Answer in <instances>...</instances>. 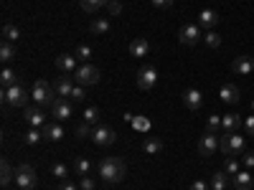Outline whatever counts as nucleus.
Wrapping results in <instances>:
<instances>
[{
    "instance_id": "nucleus-3",
    "label": "nucleus",
    "mask_w": 254,
    "mask_h": 190,
    "mask_svg": "<svg viewBox=\"0 0 254 190\" xmlns=\"http://www.w3.org/2000/svg\"><path fill=\"white\" fill-rule=\"evenodd\" d=\"M33 99H36L38 107H49V109H54V104L59 101V94H56V89L51 87L49 81L38 79V81L33 84Z\"/></svg>"
},
{
    "instance_id": "nucleus-11",
    "label": "nucleus",
    "mask_w": 254,
    "mask_h": 190,
    "mask_svg": "<svg viewBox=\"0 0 254 190\" xmlns=\"http://www.w3.org/2000/svg\"><path fill=\"white\" fill-rule=\"evenodd\" d=\"M23 119L28 127H36V130H44L46 124V114L41 107H23Z\"/></svg>"
},
{
    "instance_id": "nucleus-1",
    "label": "nucleus",
    "mask_w": 254,
    "mask_h": 190,
    "mask_svg": "<svg viewBox=\"0 0 254 190\" xmlns=\"http://www.w3.org/2000/svg\"><path fill=\"white\" fill-rule=\"evenodd\" d=\"M125 175H127V165H125L122 157L110 155V157H104V160L99 162V178H102L104 183H122Z\"/></svg>"
},
{
    "instance_id": "nucleus-25",
    "label": "nucleus",
    "mask_w": 254,
    "mask_h": 190,
    "mask_svg": "<svg viewBox=\"0 0 254 190\" xmlns=\"http://www.w3.org/2000/svg\"><path fill=\"white\" fill-rule=\"evenodd\" d=\"M107 3H110V0H79L81 10H87V13H97L102 8H107Z\"/></svg>"
},
{
    "instance_id": "nucleus-18",
    "label": "nucleus",
    "mask_w": 254,
    "mask_h": 190,
    "mask_svg": "<svg viewBox=\"0 0 254 190\" xmlns=\"http://www.w3.org/2000/svg\"><path fill=\"white\" fill-rule=\"evenodd\" d=\"M219 96H221V101H226V104H239L242 92H239L237 84H224V87L219 89Z\"/></svg>"
},
{
    "instance_id": "nucleus-41",
    "label": "nucleus",
    "mask_w": 254,
    "mask_h": 190,
    "mask_svg": "<svg viewBox=\"0 0 254 190\" xmlns=\"http://www.w3.org/2000/svg\"><path fill=\"white\" fill-rule=\"evenodd\" d=\"M107 13L110 15H120L122 13V3H120V0H110V3H107Z\"/></svg>"
},
{
    "instance_id": "nucleus-2",
    "label": "nucleus",
    "mask_w": 254,
    "mask_h": 190,
    "mask_svg": "<svg viewBox=\"0 0 254 190\" xmlns=\"http://www.w3.org/2000/svg\"><path fill=\"white\" fill-rule=\"evenodd\" d=\"M244 147H247V140L239 132H231V135H221L219 137V152L224 157H239V155H244Z\"/></svg>"
},
{
    "instance_id": "nucleus-13",
    "label": "nucleus",
    "mask_w": 254,
    "mask_h": 190,
    "mask_svg": "<svg viewBox=\"0 0 254 190\" xmlns=\"http://www.w3.org/2000/svg\"><path fill=\"white\" fill-rule=\"evenodd\" d=\"M231 71H234L237 76H249V74H254V58H252V56H237L234 61H231Z\"/></svg>"
},
{
    "instance_id": "nucleus-19",
    "label": "nucleus",
    "mask_w": 254,
    "mask_h": 190,
    "mask_svg": "<svg viewBox=\"0 0 254 190\" xmlns=\"http://www.w3.org/2000/svg\"><path fill=\"white\" fill-rule=\"evenodd\" d=\"M216 23H219V13H216L214 8H206V10H201V15H198V26H201V28H206V31H214V28H216Z\"/></svg>"
},
{
    "instance_id": "nucleus-7",
    "label": "nucleus",
    "mask_w": 254,
    "mask_h": 190,
    "mask_svg": "<svg viewBox=\"0 0 254 190\" xmlns=\"http://www.w3.org/2000/svg\"><path fill=\"white\" fill-rule=\"evenodd\" d=\"M216 152H219V135L206 130L198 137V155L201 157H211V155H216Z\"/></svg>"
},
{
    "instance_id": "nucleus-14",
    "label": "nucleus",
    "mask_w": 254,
    "mask_h": 190,
    "mask_svg": "<svg viewBox=\"0 0 254 190\" xmlns=\"http://www.w3.org/2000/svg\"><path fill=\"white\" fill-rule=\"evenodd\" d=\"M74 87H76V84L71 81L69 74H64V76H59V79L54 81V89H56V94H59L61 99H69L71 92H74Z\"/></svg>"
},
{
    "instance_id": "nucleus-38",
    "label": "nucleus",
    "mask_w": 254,
    "mask_h": 190,
    "mask_svg": "<svg viewBox=\"0 0 254 190\" xmlns=\"http://www.w3.org/2000/svg\"><path fill=\"white\" fill-rule=\"evenodd\" d=\"M74 135H76L79 140H87V137H92V124H87V122H81V124H76V130H74Z\"/></svg>"
},
{
    "instance_id": "nucleus-10",
    "label": "nucleus",
    "mask_w": 254,
    "mask_h": 190,
    "mask_svg": "<svg viewBox=\"0 0 254 190\" xmlns=\"http://www.w3.org/2000/svg\"><path fill=\"white\" fill-rule=\"evenodd\" d=\"M155 84H158V71H155L153 66H142V69L137 71V89L150 92Z\"/></svg>"
},
{
    "instance_id": "nucleus-15",
    "label": "nucleus",
    "mask_w": 254,
    "mask_h": 190,
    "mask_svg": "<svg viewBox=\"0 0 254 190\" xmlns=\"http://www.w3.org/2000/svg\"><path fill=\"white\" fill-rule=\"evenodd\" d=\"M183 104H186V109L198 112L201 104H203V94H201L198 89H186V92H183Z\"/></svg>"
},
{
    "instance_id": "nucleus-5",
    "label": "nucleus",
    "mask_w": 254,
    "mask_h": 190,
    "mask_svg": "<svg viewBox=\"0 0 254 190\" xmlns=\"http://www.w3.org/2000/svg\"><path fill=\"white\" fill-rule=\"evenodd\" d=\"M15 185H18V190H36L38 178H36V170H33L28 162L15 167Z\"/></svg>"
},
{
    "instance_id": "nucleus-46",
    "label": "nucleus",
    "mask_w": 254,
    "mask_h": 190,
    "mask_svg": "<svg viewBox=\"0 0 254 190\" xmlns=\"http://www.w3.org/2000/svg\"><path fill=\"white\" fill-rule=\"evenodd\" d=\"M190 190H211V185H208V183H203V180H196L193 185H190Z\"/></svg>"
},
{
    "instance_id": "nucleus-36",
    "label": "nucleus",
    "mask_w": 254,
    "mask_h": 190,
    "mask_svg": "<svg viewBox=\"0 0 254 190\" xmlns=\"http://www.w3.org/2000/svg\"><path fill=\"white\" fill-rule=\"evenodd\" d=\"M203 38H206V46H208V48H219V46H221V36H219L216 31H206Z\"/></svg>"
},
{
    "instance_id": "nucleus-40",
    "label": "nucleus",
    "mask_w": 254,
    "mask_h": 190,
    "mask_svg": "<svg viewBox=\"0 0 254 190\" xmlns=\"http://www.w3.org/2000/svg\"><path fill=\"white\" fill-rule=\"evenodd\" d=\"M71 101H76V104H81L84 99H87V92H84V87H81V84H76V87H74V92H71V96H69Z\"/></svg>"
},
{
    "instance_id": "nucleus-23",
    "label": "nucleus",
    "mask_w": 254,
    "mask_h": 190,
    "mask_svg": "<svg viewBox=\"0 0 254 190\" xmlns=\"http://www.w3.org/2000/svg\"><path fill=\"white\" fill-rule=\"evenodd\" d=\"M229 183H231V178L224 173V170H219V173H214V175H211V190H226L229 188Z\"/></svg>"
},
{
    "instance_id": "nucleus-6",
    "label": "nucleus",
    "mask_w": 254,
    "mask_h": 190,
    "mask_svg": "<svg viewBox=\"0 0 254 190\" xmlns=\"http://www.w3.org/2000/svg\"><path fill=\"white\" fill-rule=\"evenodd\" d=\"M89 140L97 147H110V144L117 142V132L112 130V127H107V124H97V127H92V137Z\"/></svg>"
},
{
    "instance_id": "nucleus-29",
    "label": "nucleus",
    "mask_w": 254,
    "mask_h": 190,
    "mask_svg": "<svg viewBox=\"0 0 254 190\" xmlns=\"http://www.w3.org/2000/svg\"><path fill=\"white\" fill-rule=\"evenodd\" d=\"M0 167H3V178H0V185L8 188V185L15 180V170L10 167V162H8V160H3V165H0Z\"/></svg>"
},
{
    "instance_id": "nucleus-30",
    "label": "nucleus",
    "mask_w": 254,
    "mask_h": 190,
    "mask_svg": "<svg viewBox=\"0 0 254 190\" xmlns=\"http://www.w3.org/2000/svg\"><path fill=\"white\" fill-rule=\"evenodd\" d=\"M18 38H20V31H18V26H13V23H5V26H3V41H8V44H15Z\"/></svg>"
},
{
    "instance_id": "nucleus-16",
    "label": "nucleus",
    "mask_w": 254,
    "mask_h": 190,
    "mask_svg": "<svg viewBox=\"0 0 254 190\" xmlns=\"http://www.w3.org/2000/svg\"><path fill=\"white\" fill-rule=\"evenodd\" d=\"M56 69L61 74H76V56L71 53H59L56 56Z\"/></svg>"
},
{
    "instance_id": "nucleus-34",
    "label": "nucleus",
    "mask_w": 254,
    "mask_h": 190,
    "mask_svg": "<svg viewBox=\"0 0 254 190\" xmlns=\"http://www.w3.org/2000/svg\"><path fill=\"white\" fill-rule=\"evenodd\" d=\"M84 122L92 124V127L102 124V122H99V109H97V107H87V109H84Z\"/></svg>"
},
{
    "instance_id": "nucleus-43",
    "label": "nucleus",
    "mask_w": 254,
    "mask_h": 190,
    "mask_svg": "<svg viewBox=\"0 0 254 190\" xmlns=\"http://www.w3.org/2000/svg\"><path fill=\"white\" fill-rule=\"evenodd\" d=\"M244 132H247L249 137H254V114H249V117L244 119Z\"/></svg>"
},
{
    "instance_id": "nucleus-27",
    "label": "nucleus",
    "mask_w": 254,
    "mask_h": 190,
    "mask_svg": "<svg viewBox=\"0 0 254 190\" xmlns=\"http://www.w3.org/2000/svg\"><path fill=\"white\" fill-rule=\"evenodd\" d=\"M0 84H3V89H10V87H15V84H18V76H15V71L10 66H5L3 74H0Z\"/></svg>"
},
{
    "instance_id": "nucleus-45",
    "label": "nucleus",
    "mask_w": 254,
    "mask_h": 190,
    "mask_svg": "<svg viewBox=\"0 0 254 190\" xmlns=\"http://www.w3.org/2000/svg\"><path fill=\"white\" fill-rule=\"evenodd\" d=\"M132 124L137 127V130H147V127H150V122H147V119H142V117H137V119H132Z\"/></svg>"
},
{
    "instance_id": "nucleus-44",
    "label": "nucleus",
    "mask_w": 254,
    "mask_h": 190,
    "mask_svg": "<svg viewBox=\"0 0 254 190\" xmlns=\"http://www.w3.org/2000/svg\"><path fill=\"white\" fill-rule=\"evenodd\" d=\"M150 3H153L158 10H165V8H171V5H173V0H150Z\"/></svg>"
},
{
    "instance_id": "nucleus-37",
    "label": "nucleus",
    "mask_w": 254,
    "mask_h": 190,
    "mask_svg": "<svg viewBox=\"0 0 254 190\" xmlns=\"http://www.w3.org/2000/svg\"><path fill=\"white\" fill-rule=\"evenodd\" d=\"M51 175L59 178V180H66V175H69L66 165H64V162H54V165H51Z\"/></svg>"
},
{
    "instance_id": "nucleus-4",
    "label": "nucleus",
    "mask_w": 254,
    "mask_h": 190,
    "mask_svg": "<svg viewBox=\"0 0 254 190\" xmlns=\"http://www.w3.org/2000/svg\"><path fill=\"white\" fill-rule=\"evenodd\" d=\"M0 96H3V104L10 107V109H20V107L28 104V92H26L23 84H15V87H10V89H3Z\"/></svg>"
},
{
    "instance_id": "nucleus-17",
    "label": "nucleus",
    "mask_w": 254,
    "mask_h": 190,
    "mask_svg": "<svg viewBox=\"0 0 254 190\" xmlns=\"http://www.w3.org/2000/svg\"><path fill=\"white\" fill-rule=\"evenodd\" d=\"M147 53H150V41H147V38L137 36L135 41H130V56H135V58H145Z\"/></svg>"
},
{
    "instance_id": "nucleus-12",
    "label": "nucleus",
    "mask_w": 254,
    "mask_h": 190,
    "mask_svg": "<svg viewBox=\"0 0 254 190\" xmlns=\"http://www.w3.org/2000/svg\"><path fill=\"white\" fill-rule=\"evenodd\" d=\"M51 112H54L56 122H66V119L74 117V104H71V99H61V96H59V101L54 104Z\"/></svg>"
},
{
    "instance_id": "nucleus-48",
    "label": "nucleus",
    "mask_w": 254,
    "mask_h": 190,
    "mask_svg": "<svg viewBox=\"0 0 254 190\" xmlns=\"http://www.w3.org/2000/svg\"><path fill=\"white\" fill-rule=\"evenodd\" d=\"M59 190H76V183H71V180H61Z\"/></svg>"
},
{
    "instance_id": "nucleus-32",
    "label": "nucleus",
    "mask_w": 254,
    "mask_h": 190,
    "mask_svg": "<svg viewBox=\"0 0 254 190\" xmlns=\"http://www.w3.org/2000/svg\"><path fill=\"white\" fill-rule=\"evenodd\" d=\"M76 61H84V63H89L92 61V56H94V51H92V46H87V44H81V46H76Z\"/></svg>"
},
{
    "instance_id": "nucleus-49",
    "label": "nucleus",
    "mask_w": 254,
    "mask_h": 190,
    "mask_svg": "<svg viewBox=\"0 0 254 190\" xmlns=\"http://www.w3.org/2000/svg\"><path fill=\"white\" fill-rule=\"evenodd\" d=\"M252 112H254V101H252Z\"/></svg>"
},
{
    "instance_id": "nucleus-39",
    "label": "nucleus",
    "mask_w": 254,
    "mask_h": 190,
    "mask_svg": "<svg viewBox=\"0 0 254 190\" xmlns=\"http://www.w3.org/2000/svg\"><path fill=\"white\" fill-rule=\"evenodd\" d=\"M206 130H208V132H219V130H221V117H219V114H211L208 122H206Z\"/></svg>"
},
{
    "instance_id": "nucleus-31",
    "label": "nucleus",
    "mask_w": 254,
    "mask_h": 190,
    "mask_svg": "<svg viewBox=\"0 0 254 190\" xmlns=\"http://www.w3.org/2000/svg\"><path fill=\"white\" fill-rule=\"evenodd\" d=\"M142 147H145V152H147V155H158V152L163 150V142H160L158 137H147Z\"/></svg>"
},
{
    "instance_id": "nucleus-20",
    "label": "nucleus",
    "mask_w": 254,
    "mask_h": 190,
    "mask_svg": "<svg viewBox=\"0 0 254 190\" xmlns=\"http://www.w3.org/2000/svg\"><path fill=\"white\" fill-rule=\"evenodd\" d=\"M242 124H244V122H242V117H239V114H224V117H221V130H224V135L237 132Z\"/></svg>"
},
{
    "instance_id": "nucleus-8",
    "label": "nucleus",
    "mask_w": 254,
    "mask_h": 190,
    "mask_svg": "<svg viewBox=\"0 0 254 190\" xmlns=\"http://www.w3.org/2000/svg\"><path fill=\"white\" fill-rule=\"evenodd\" d=\"M99 69L92 66V63H84V66L76 69V84H81V87H97L99 84Z\"/></svg>"
},
{
    "instance_id": "nucleus-33",
    "label": "nucleus",
    "mask_w": 254,
    "mask_h": 190,
    "mask_svg": "<svg viewBox=\"0 0 254 190\" xmlns=\"http://www.w3.org/2000/svg\"><path fill=\"white\" fill-rule=\"evenodd\" d=\"M41 140H44V130H36V127H31V130L23 135V142L26 144H38Z\"/></svg>"
},
{
    "instance_id": "nucleus-26",
    "label": "nucleus",
    "mask_w": 254,
    "mask_h": 190,
    "mask_svg": "<svg viewBox=\"0 0 254 190\" xmlns=\"http://www.w3.org/2000/svg\"><path fill=\"white\" fill-rule=\"evenodd\" d=\"M74 173H76L79 178L89 175V173H92V162H89L87 157H76V160H74Z\"/></svg>"
},
{
    "instance_id": "nucleus-24",
    "label": "nucleus",
    "mask_w": 254,
    "mask_h": 190,
    "mask_svg": "<svg viewBox=\"0 0 254 190\" xmlns=\"http://www.w3.org/2000/svg\"><path fill=\"white\" fill-rule=\"evenodd\" d=\"M110 28H112V23L107 18H94L92 23H89V31L94 33V36H104V33H110Z\"/></svg>"
},
{
    "instance_id": "nucleus-35",
    "label": "nucleus",
    "mask_w": 254,
    "mask_h": 190,
    "mask_svg": "<svg viewBox=\"0 0 254 190\" xmlns=\"http://www.w3.org/2000/svg\"><path fill=\"white\" fill-rule=\"evenodd\" d=\"M224 173H226L229 178H234V175L239 173V160H237V157H226V165H224Z\"/></svg>"
},
{
    "instance_id": "nucleus-47",
    "label": "nucleus",
    "mask_w": 254,
    "mask_h": 190,
    "mask_svg": "<svg viewBox=\"0 0 254 190\" xmlns=\"http://www.w3.org/2000/svg\"><path fill=\"white\" fill-rule=\"evenodd\" d=\"M242 160H244V165H247V167H254V152H244V155H242Z\"/></svg>"
},
{
    "instance_id": "nucleus-9",
    "label": "nucleus",
    "mask_w": 254,
    "mask_h": 190,
    "mask_svg": "<svg viewBox=\"0 0 254 190\" xmlns=\"http://www.w3.org/2000/svg\"><path fill=\"white\" fill-rule=\"evenodd\" d=\"M198 38H201V26L198 23H186L178 31V44H183V46H196Z\"/></svg>"
},
{
    "instance_id": "nucleus-42",
    "label": "nucleus",
    "mask_w": 254,
    "mask_h": 190,
    "mask_svg": "<svg viewBox=\"0 0 254 190\" xmlns=\"http://www.w3.org/2000/svg\"><path fill=\"white\" fill-rule=\"evenodd\" d=\"M79 190H94V180H92L89 175H84V178L79 180Z\"/></svg>"
},
{
    "instance_id": "nucleus-21",
    "label": "nucleus",
    "mask_w": 254,
    "mask_h": 190,
    "mask_svg": "<svg viewBox=\"0 0 254 190\" xmlns=\"http://www.w3.org/2000/svg\"><path fill=\"white\" fill-rule=\"evenodd\" d=\"M61 137H64V127H61V122H46V124H44V140L59 142Z\"/></svg>"
},
{
    "instance_id": "nucleus-22",
    "label": "nucleus",
    "mask_w": 254,
    "mask_h": 190,
    "mask_svg": "<svg viewBox=\"0 0 254 190\" xmlns=\"http://www.w3.org/2000/svg\"><path fill=\"white\" fill-rule=\"evenodd\" d=\"M231 185H234L237 190H252V175L247 170H239L234 178H231Z\"/></svg>"
},
{
    "instance_id": "nucleus-28",
    "label": "nucleus",
    "mask_w": 254,
    "mask_h": 190,
    "mask_svg": "<svg viewBox=\"0 0 254 190\" xmlns=\"http://www.w3.org/2000/svg\"><path fill=\"white\" fill-rule=\"evenodd\" d=\"M13 58H15V46L8 44V41H3V46H0V61H3L5 66H8Z\"/></svg>"
}]
</instances>
